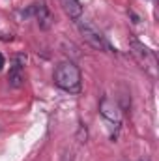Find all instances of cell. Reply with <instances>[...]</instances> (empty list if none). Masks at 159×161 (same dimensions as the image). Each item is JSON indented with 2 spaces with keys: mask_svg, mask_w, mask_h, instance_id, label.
I'll return each mask as SVG.
<instances>
[{
  "mask_svg": "<svg viewBox=\"0 0 159 161\" xmlns=\"http://www.w3.org/2000/svg\"><path fill=\"white\" fill-rule=\"evenodd\" d=\"M52 80L64 92H69V94H79L80 92V84H82L80 71L71 60H64V62H60L56 66Z\"/></svg>",
  "mask_w": 159,
  "mask_h": 161,
  "instance_id": "obj_1",
  "label": "cell"
},
{
  "mask_svg": "<svg viewBox=\"0 0 159 161\" xmlns=\"http://www.w3.org/2000/svg\"><path fill=\"white\" fill-rule=\"evenodd\" d=\"M129 45H131L133 56L140 62V66H142L152 77H156V75H157V58H156V53H154L148 45H144L142 41H139L137 38H131V40H129Z\"/></svg>",
  "mask_w": 159,
  "mask_h": 161,
  "instance_id": "obj_2",
  "label": "cell"
},
{
  "mask_svg": "<svg viewBox=\"0 0 159 161\" xmlns=\"http://www.w3.org/2000/svg\"><path fill=\"white\" fill-rule=\"evenodd\" d=\"M77 25H79V30H80V34H82V38L88 41L94 49H97V51H107V53L112 51V47L109 45V41L105 40V36H103L92 23L77 19Z\"/></svg>",
  "mask_w": 159,
  "mask_h": 161,
  "instance_id": "obj_3",
  "label": "cell"
},
{
  "mask_svg": "<svg viewBox=\"0 0 159 161\" xmlns=\"http://www.w3.org/2000/svg\"><path fill=\"white\" fill-rule=\"evenodd\" d=\"M99 113L101 116L105 118V122L109 124V127H112V139L116 137V131L120 129V124H122V111L120 107L109 97H103L101 103H99Z\"/></svg>",
  "mask_w": 159,
  "mask_h": 161,
  "instance_id": "obj_4",
  "label": "cell"
},
{
  "mask_svg": "<svg viewBox=\"0 0 159 161\" xmlns=\"http://www.w3.org/2000/svg\"><path fill=\"white\" fill-rule=\"evenodd\" d=\"M26 58L25 56H17L9 68V73H8V80L13 88H21L23 82H25V75H23V66H25Z\"/></svg>",
  "mask_w": 159,
  "mask_h": 161,
  "instance_id": "obj_5",
  "label": "cell"
},
{
  "mask_svg": "<svg viewBox=\"0 0 159 161\" xmlns=\"http://www.w3.org/2000/svg\"><path fill=\"white\" fill-rule=\"evenodd\" d=\"M30 11L36 15V21L41 25V28H49L51 26V13H49V9H47L45 4H41V2L40 4H34Z\"/></svg>",
  "mask_w": 159,
  "mask_h": 161,
  "instance_id": "obj_6",
  "label": "cell"
},
{
  "mask_svg": "<svg viewBox=\"0 0 159 161\" xmlns=\"http://www.w3.org/2000/svg\"><path fill=\"white\" fill-rule=\"evenodd\" d=\"M62 4H64V9H66V13L71 17V19H80V15H82V6H80L79 0H62Z\"/></svg>",
  "mask_w": 159,
  "mask_h": 161,
  "instance_id": "obj_7",
  "label": "cell"
},
{
  "mask_svg": "<svg viewBox=\"0 0 159 161\" xmlns=\"http://www.w3.org/2000/svg\"><path fill=\"white\" fill-rule=\"evenodd\" d=\"M2 68H4V56L0 54V69H2Z\"/></svg>",
  "mask_w": 159,
  "mask_h": 161,
  "instance_id": "obj_8",
  "label": "cell"
}]
</instances>
